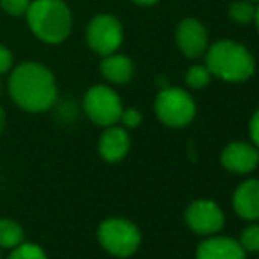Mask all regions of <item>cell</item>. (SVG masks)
<instances>
[{
	"label": "cell",
	"mask_w": 259,
	"mask_h": 259,
	"mask_svg": "<svg viewBox=\"0 0 259 259\" xmlns=\"http://www.w3.org/2000/svg\"><path fill=\"white\" fill-rule=\"evenodd\" d=\"M7 90L13 103L28 113L48 111L58 96L53 72L37 62H23L11 69Z\"/></svg>",
	"instance_id": "1"
},
{
	"label": "cell",
	"mask_w": 259,
	"mask_h": 259,
	"mask_svg": "<svg viewBox=\"0 0 259 259\" xmlns=\"http://www.w3.org/2000/svg\"><path fill=\"white\" fill-rule=\"evenodd\" d=\"M206 67L211 76L224 81L243 83L256 72V60L243 45L231 39H222L208 46Z\"/></svg>",
	"instance_id": "2"
},
{
	"label": "cell",
	"mask_w": 259,
	"mask_h": 259,
	"mask_svg": "<svg viewBox=\"0 0 259 259\" xmlns=\"http://www.w3.org/2000/svg\"><path fill=\"white\" fill-rule=\"evenodd\" d=\"M25 16L34 35L46 45H60L72 30V13L64 0H32Z\"/></svg>",
	"instance_id": "3"
},
{
	"label": "cell",
	"mask_w": 259,
	"mask_h": 259,
	"mask_svg": "<svg viewBox=\"0 0 259 259\" xmlns=\"http://www.w3.org/2000/svg\"><path fill=\"white\" fill-rule=\"evenodd\" d=\"M101 247L115 257H129L141 243V233L136 224L122 217L106 219L97 229Z\"/></svg>",
	"instance_id": "4"
},
{
	"label": "cell",
	"mask_w": 259,
	"mask_h": 259,
	"mask_svg": "<svg viewBox=\"0 0 259 259\" xmlns=\"http://www.w3.org/2000/svg\"><path fill=\"white\" fill-rule=\"evenodd\" d=\"M155 115L167 127H185L196 116V103L185 90L164 87L155 97Z\"/></svg>",
	"instance_id": "5"
},
{
	"label": "cell",
	"mask_w": 259,
	"mask_h": 259,
	"mask_svg": "<svg viewBox=\"0 0 259 259\" xmlns=\"http://www.w3.org/2000/svg\"><path fill=\"white\" fill-rule=\"evenodd\" d=\"M83 109L96 125L109 127L120 122L123 111L120 96L108 85H94L83 97Z\"/></svg>",
	"instance_id": "6"
},
{
	"label": "cell",
	"mask_w": 259,
	"mask_h": 259,
	"mask_svg": "<svg viewBox=\"0 0 259 259\" xmlns=\"http://www.w3.org/2000/svg\"><path fill=\"white\" fill-rule=\"evenodd\" d=\"M123 41V27L113 14H97L87 27V45L101 57L118 52Z\"/></svg>",
	"instance_id": "7"
},
{
	"label": "cell",
	"mask_w": 259,
	"mask_h": 259,
	"mask_svg": "<svg viewBox=\"0 0 259 259\" xmlns=\"http://www.w3.org/2000/svg\"><path fill=\"white\" fill-rule=\"evenodd\" d=\"M185 222L192 231L199 235H213L224 228V213L217 203L210 199H199L189 205L185 211Z\"/></svg>",
	"instance_id": "8"
},
{
	"label": "cell",
	"mask_w": 259,
	"mask_h": 259,
	"mask_svg": "<svg viewBox=\"0 0 259 259\" xmlns=\"http://www.w3.org/2000/svg\"><path fill=\"white\" fill-rule=\"evenodd\" d=\"M177 45L189 58H198L208 50V32L205 25L196 18H185L177 27Z\"/></svg>",
	"instance_id": "9"
},
{
	"label": "cell",
	"mask_w": 259,
	"mask_h": 259,
	"mask_svg": "<svg viewBox=\"0 0 259 259\" xmlns=\"http://www.w3.org/2000/svg\"><path fill=\"white\" fill-rule=\"evenodd\" d=\"M221 162L226 169L233 171V173H250L259 164V150L254 145L235 141L222 150Z\"/></svg>",
	"instance_id": "10"
},
{
	"label": "cell",
	"mask_w": 259,
	"mask_h": 259,
	"mask_svg": "<svg viewBox=\"0 0 259 259\" xmlns=\"http://www.w3.org/2000/svg\"><path fill=\"white\" fill-rule=\"evenodd\" d=\"M99 155L108 162H118L131 148V138L125 127L109 125L99 138Z\"/></svg>",
	"instance_id": "11"
},
{
	"label": "cell",
	"mask_w": 259,
	"mask_h": 259,
	"mask_svg": "<svg viewBox=\"0 0 259 259\" xmlns=\"http://www.w3.org/2000/svg\"><path fill=\"white\" fill-rule=\"evenodd\" d=\"M198 259H245V250L233 238L215 236L201 242L196 250Z\"/></svg>",
	"instance_id": "12"
},
{
	"label": "cell",
	"mask_w": 259,
	"mask_h": 259,
	"mask_svg": "<svg viewBox=\"0 0 259 259\" xmlns=\"http://www.w3.org/2000/svg\"><path fill=\"white\" fill-rule=\"evenodd\" d=\"M233 206L240 217L247 221L259 219V180H247L235 191Z\"/></svg>",
	"instance_id": "13"
},
{
	"label": "cell",
	"mask_w": 259,
	"mask_h": 259,
	"mask_svg": "<svg viewBox=\"0 0 259 259\" xmlns=\"http://www.w3.org/2000/svg\"><path fill=\"white\" fill-rule=\"evenodd\" d=\"M101 72L109 83L115 85H122V83L131 81L134 76V64L129 57L120 53L106 55L101 60Z\"/></svg>",
	"instance_id": "14"
},
{
	"label": "cell",
	"mask_w": 259,
	"mask_h": 259,
	"mask_svg": "<svg viewBox=\"0 0 259 259\" xmlns=\"http://www.w3.org/2000/svg\"><path fill=\"white\" fill-rule=\"evenodd\" d=\"M25 242V231L20 222L14 219H0V250L2 249H14Z\"/></svg>",
	"instance_id": "15"
},
{
	"label": "cell",
	"mask_w": 259,
	"mask_h": 259,
	"mask_svg": "<svg viewBox=\"0 0 259 259\" xmlns=\"http://www.w3.org/2000/svg\"><path fill=\"white\" fill-rule=\"evenodd\" d=\"M229 20L235 21L238 25H247L252 23L254 16H256V7L252 6V2L249 0H236L229 6L228 9Z\"/></svg>",
	"instance_id": "16"
},
{
	"label": "cell",
	"mask_w": 259,
	"mask_h": 259,
	"mask_svg": "<svg viewBox=\"0 0 259 259\" xmlns=\"http://www.w3.org/2000/svg\"><path fill=\"white\" fill-rule=\"evenodd\" d=\"M7 259H48L45 249L34 242H21L14 249H11V254Z\"/></svg>",
	"instance_id": "17"
},
{
	"label": "cell",
	"mask_w": 259,
	"mask_h": 259,
	"mask_svg": "<svg viewBox=\"0 0 259 259\" xmlns=\"http://www.w3.org/2000/svg\"><path fill=\"white\" fill-rule=\"evenodd\" d=\"M211 79V72L208 71L206 65H192L187 69V74H185V83L187 87L194 90L205 89Z\"/></svg>",
	"instance_id": "18"
},
{
	"label": "cell",
	"mask_w": 259,
	"mask_h": 259,
	"mask_svg": "<svg viewBox=\"0 0 259 259\" xmlns=\"http://www.w3.org/2000/svg\"><path fill=\"white\" fill-rule=\"evenodd\" d=\"M240 245L243 250H250V252H259V224H252L242 231V238H240Z\"/></svg>",
	"instance_id": "19"
},
{
	"label": "cell",
	"mask_w": 259,
	"mask_h": 259,
	"mask_svg": "<svg viewBox=\"0 0 259 259\" xmlns=\"http://www.w3.org/2000/svg\"><path fill=\"white\" fill-rule=\"evenodd\" d=\"M32 0H0V7L9 16H25Z\"/></svg>",
	"instance_id": "20"
},
{
	"label": "cell",
	"mask_w": 259,
	"mask_h": 259,
	"mask_svg": "<svg viewBox=\"0 0 259 259\" xmlns=\"http://www.w3.org/2000/svg\"><path fill=\"white\" fill-rule=\"evenodd\" d=\"M120 122H122V125L125 127V129H136V127H140L141 122H143V116H141V113L138 111V109L127 108V109H123L122 115H120Z\"/></svg>",
	"instance_id": "21"
},
{
	"label": "cell",
	"mask_w": 259,
	"mask_h": 259,
	"mask_svg": "<svg viewBox=\"0 0 259 259\" xmlns=\"http://www.w3.org/2000/svg\"><path fill=\"white\" fill-rule=\"evenodd\" d=\"M14 65V57L9 52V48H6L4 45H0V76L11 72Z\"/></svg>",
	"instance_id": "22"
},
{
	"label": "cell",
	"mask_w": 259,
	"mask_h": 259,
	"mask_svg": "<svg viewBox=\"0 0 259 259\" xmlns=\"http://www.w3.org/2000/svg\"><path fill=\"white\" fill-rule=\"evenodd\" d=\"M249 131H250V138H252L254 145H256V148L259 150V109L252 115V118H250Z\"/></svg>",
	"instance_id": "23"
},
{
	"label": "cell",
	"mask_w": 259,
	"mask_h": 259,
	"mask_svg": "<svg viewBox=\"0 0 259 259\" xmlns=\"http://www.w3.org/2000/svg\"><path fill=\"white\" fill-rule=\"evenodd\" d=\"M6 122H7L6 111H4V108L0 106V134H2V133H4V129H6Z\"/></svg>",
	"instance_id": "24"
},
{
	"label": "cell",
	"mask_w": 259,
	"mask_h": 259,
	"mask_svg": "<svg viewBox=\"0 0 259 259\" xmlns=\"http://www.w3.org/2000/svg\"><path fill=\"white\" fill-rule=\"evenodd\" d=\"M134 4H138V6H145V7H148V6H155L159 0H133Z\"/></svg>",
	"instance_id": "25"
},
{
	"label": "cell",
	"mask_w": 259,
	"mask_h": 259,
	"mask_svg": "<svg viewBox=\"0 0 259 259\" xmlns=\"http://www.w3.org/2000/svg\"><path fill=\"white\" fill-rule=\"evenodd\" d=\"M254 21H256V25H257V30H259V6L256 7V16H254Z\"/></svg>",
	"instance_id": "26"
},
{
	"label": "cell",
	"mask_w": 259,
	"mask_h": 259,
	"mask_svg": "<svg viewBox=\"0 0 259 259\" xmlns=\"http://www.w3.org/2000/svg\"><path fill=\"white\" fill-rule=\"evenodd\" d=\"M0 94H2V83H0Z\"/></svg>",
	"instance_id": "27"
},
{
	"label": "cell",
	"mask_w": 259,
	"mask_h": 259,
	"mask_svg": "<svg viewBox=\"0 0 259 259\" xmlns=\"http://www.w3.org/2000/svg\"><path fill=\"white\" fill-rule=\"evenodd\" d=\"M249 2H259V0H249Z\"/></svg>",
	"instance_id": "28"
},
{
	"label": "cell",
	"mask_w": 259,
	"mask_h": 259,
	"mask_svg": "<svg viewBox=\"0 0 259 259\" xmlns=\"http://www.w3.org/2000/svg\"><path fill=\"white\" fill-rule=\"evenodd\" d=\"M0 259H2V254H0Z\"/></svg>",
	"instance_id": "29"
}]
</instances>
